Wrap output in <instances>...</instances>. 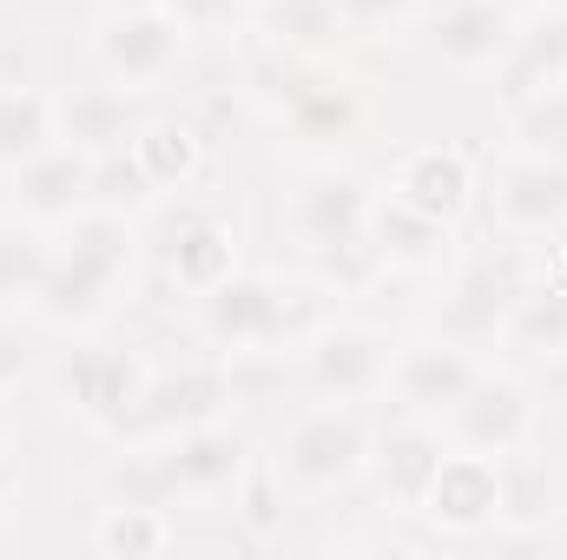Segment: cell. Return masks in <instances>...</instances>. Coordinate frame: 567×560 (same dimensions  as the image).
Here are the masks:
<instances>
[{
  "mask_svg": "<svg viewBox=\"0 0 567 560\" xmlns=\"http://www.w3.org/2000/svg\"><path fill=\"white\" fill-rule=\"evenodd\" d=\"M370 185L343 165H317L290 191V225L310 251H363V218H370ZM370 258V251H363Z\"/></svg>",
  "mask_w": 567,
  "mask_h": 560,
  "instance_id": "obj_12",
  "label": "cell"
},
{
  "mask_svg": "<svg viewBox=\"0 0 567 560\" xmlns=\"http://www.w3.org/2000/svg\"><path fill=\"white\" fill-rule=\"evenodd\" d=\"M502 66H508V93H515V106L535 100V93H548V86H567V13L542 20V27H528Z\"/></svg>",
  "mask_w": 567,
  "mask_h": 560,
  "instance_id": "obj_28",
  "label": "cell"
},
{
  "mask_svg": "<svg viewBox=\"0 0 567 560\" xmlns=\"http://www.w3.org/2000/svg\"><path fill=\"white\" fill-rule=\"evenodd\" d=\"M449 455V435L442 422H423V416H403L383 428V442H370V468H377V488L390 508H416L429 488V475L442 468Z\"/></svg>",
  "mask_w": 567,
  "mask_h": 560,
  "instance_id": "obj_18",
  "label": "cell"
},
{
  "mask_svg": "<svg viewBox=\"0 0 567 560\" xmlns=\"http://www.w3.org/2000/svg\"><path fill=\"white\" fill-rule=\"evenodd\" d=\"M145 468H152V495L172 501H212V495H238V481L251 475V442L231 428V422H198V428H178V435H158V448H145Z\"/></svg>",
  "mask_w": 567,
  "mask_h": 560,
  "instance_id": "obj_3",
  "label": "cell"
},
{
  "mask_svg": "<svg viewBox=\"0 0 567 560\" xmlns=\"http://www.w3.org/2000/svg\"><path fill=\"white\" fill-rule=\"evenodd\" d=\"M337 13L350 33H383V27H403L416 13V0H337Z\"/></svg>",
  "mask_w": 567,
  "mask_h": 560,
  "instance_id": "obj_32",
  "label": "cell"
},
{
  "mask_svg": "<svg viewBox=\"0 0 567 560\" xmlns=\"http://www.w3.org/2000/svg\"><path fill=\"white\" fill-rule=\"evenodd\" d=\"M145 198H152V178H145V165L133 158V145L126 152H106V158H93V205H106V211H140Z\"/></svg>",
  "mask_w": 567,
  "mask_h": 560,
  "instance_id": "obj_30",
  "label": "cell"
},
{
  "mask_svg": "<svg viewBox=\"0 0 567 560\" xmlns=\"http://www.w3.org/2000/svg\"><path fill=\"white\" fill-rule=\"evenodd\" d=\"M390 191H396L403 205L429 211V218H442V225H462L468 205H475V165H468V152H455V145H416V152L396 158Z\"/></svg>",
  "mask_w": 567,
  "mask_h": 560,
  "instance_id": "obj_17",
  "label": "cell"
},
{
  "mask_svg": "<svg viewBox=\"0 0 567 560\" xmlns=\"http://www.w3.org/2000/svg\"><path fill=\"white\" fill-rule=\"evenodd\" d=\"M47 145H60L53 93H40V86H0V172L40 158Z\"/></svg>",
  "mask_w": 567,
  "mask_h": 560,
  "instance_id": "obj_26",
  "label": "cell"
},
{
  "mask_svg": "<svg viewBox=\"0 0 567 560\" xmlns=\"http://www.w3.org/2000/svg\"><path fill=\"white\" fill-rule=\"evenodd\" d=\"M165 271H172L178 290H192V297L218 290V283L238 271V231H231L225 218H192V225H178V238H172V251H165Z\"/></svg>",
  "mask_w": 567,
  "mask_h": 560,
  "instance_id": "obj_21",
  "label": "cell"
},
{
  "mask_svg": "<svg viewBox=\"0 0 567 560\" xmlns=\"http://www.w3.org/2000/svg\"><path fill=\"white\" fill-rule=\"evenodd\" d=\"M522 133L542 152H561L567 145V86H548V93L522 100Z\"/></svg>",
  "mask_w": 567,
  "mask_h": 560,
  "instance_id": "obj_31",
  "label": "cell"
},
{
  "mask_svg": "<svg viewBox=\"0 0 567 560\" xmlns=\"http://www.w3.org/2000/svg\"><path fill=\"white\" fill-rule=\"evenodd\" d=\"M165 7L185 20V33H212V27H231L245 13V0H165Z\"/></svg>",
  "mask_w": 567,
  "mask_h": 560,
  "instance_id": "obj_33",
  "label": "cell"
},
{
  "mask_svg": "<svg viewBox=\"0 0 567 560\" xmlns=\"http://www.w3.org/2000/svg\"><path fill=\"white\" fill-rule=\"evenodd\" d=\"M198 330L218 350H271L290 336V290L258 271H231L218 290L198 297Z\"/></svg>",
  "mask_w": 567,
  "mask_h": 560,
  "instance_id": "obj_9",
  "label": "cell"
},
{
  "mask_svg": "<svg viewBox=\"0 0 567 560\" xmlns=\"http://www.w3.org/2000/svg\"><path fill=\"white\" fill-rule=\"evenodd\" d=\"M13 211L33 225H73L93 211V158L73 145H47L40 158L13 165Z\"/></svg>",
  "mask_w": 567,
  "mask_h": 560,
  "instance_id": "obj_14",
  "label": "cell"
},
{
  "mask_svg": "<svg viewBox=\"0 0 567 560\" xmlns=\"http://www.w3.org/2000/svg\"><path fill=\"white\" fill-rule=\"evenodd\" d=\"M231 403V376L218 363H185L172 376H152L140 396V409L126 428H152V435H178V428H198V422H218Z\"/></svg>",
  "mask_w": 567,
  "mask_h": 560,
  "instance_id": "obj_15",
  "label": "cell"
},
{
  "mask_svg": "<svg viewBox=\"0 0 567 560\" xmlns=\"http://www.w3.org/2000/svg\"><path fill=\"white\" fill-rule=\"evenodd\" d=\"M113 7H126V0H113Z\"/></svg>",
  "mask_w": 567,
  "mask_h": 560,
  "instance_id": "obj_37",
  "label": "cell"
},
{
  "mask_svg": "<svg viewBox=\"0 0 567 560\" xmlns=\"http://www.w3.org/2000/svg\"><path fill=\"white\" fill-rule=\"evenodd\" d=\"M133 158L145 165L152 191H185L205 172V133L192 120H145L133 133Z\"/></svg>",
  "mask_w": 567,
  "mask_h": 560,
  "instance_id": "obj_24",
  "label": "cell"
},
{
  "mask_svg": "<svg viewBox=\"0 0 567 560\" xmlns=\"http://www.w3.org/2000/svg\"><path fill=\"white\" fill-rule=\"evenodd\" d=\"M482 363L468 343L455 336H416V343H396L390 356V396L403 416H423V422H442L468 390H475Z\"/></svg>",
  "mask_w": 567,
  "mask_h": 560,
  "instance_id": "obj_8",
  "label": "cell"
},
{
  "mask_svg": "<svg viewBox=\"0 0 567 560\" xmlns=\"http://www.w3.org/2000/svg\"><path fill=\"white\" fill-rule=\"evenodd\" d=\"M502 336H508V350H522L535 363H561L567 356V283L515 290V303L502 310Z\"/></svg>",
  "mask_w": 567,
  "mask_h": 560,
  "instance_id": "obj_22",
  "label": "cell"
},
{
  "mask_svg": "<svg viewBox=\"0 0 567 560\" xmlns=\"http://www.w3.org/2000/svg\"><path fill=\"white\" fill-rule=\"evenodd\" d=\"M284 126L303 145H337L363 126V100L343 73H317V60H303L297 80H284Z\"/></svg>",
  "mask_w": 567,
  "mask_h": 560,
  "instance_id": "obj_19",
  "label": "cell"
},
{
  "mask_svg": "<svg viewBox=\"0 0 567 560\" xmlns=\"http://www.w3.org/2000/svg\"><path fill=\"white\" fill-rule=\"evenodd\" d=\"M20 376H27V343H20L13 330H0V390L20 383Z\"/></svg>",
  "mask_w": 567,
  "mask_h": 560,
  "instance_id": "obj_34",
  "label": "cell"
},
{
  "mask_svg": "<svg viewBox=\"0 0 567 560\" xmlns=\"http://www.w3.org/2000/svg\"><path fill=\"white\" fill-rule=\"evenodd\" d=\"M271 468L297 495H330L370 468V422L357 416V403H317L284 428Z\"/></svg>",
  "mask_w": 567,
  "mask_h": 560,
  "instance_id": "obj_2",
  "label": "cell"
},
{
  "mask_svg": "<svg viewBox=\"0 0 567 560\" xmlns=\"http://www.w3.org/2000/svg\"><path fill=\"white\" fill-rule=\"evenodd\" d=\"M133 93L126 86H73V93H60L53 100V113H60V145H73V152H86V158H106V152H126L133 145V106H126Z\"/></svg>",
  "mask_w": 567,
  "mask_h": 560,
  "instance_id": "obj_20",
  "label": "cell"
},
{
  "mask_svg": "<svg viewBox=\"0 0 567 560\" xmlns=\"http://www.w3.org/2000/svg\"><path fill=\"white\" fill-rule=\"evenodd\" d=\"M495 225L508 238H548L567 225V158L561 152H542V145H522L495 165Z\"/></svg>",
  "mask_w": 567,
  "mask_h": 560,
  "instance_id": "obj_7",
  "label": "cell"
},
{
  "mask_svg": "<svg viewBox=\"0 0 567 560\" xmlns=\"http://www.w3.org/2000/svg\"><path fill=\"white\" fill-rule=\"evenodd\" d=\"M13 488H20V468H13V455H7V448H0V508H7V501H13Z\"/></svg>",
  "mask_w": 567,
  "mask_h": 560,
  "instance_id": "obj_35",
  "label": "cell"
},
{
  "mask_svg": "<svg viewBox=\"0 0 567 560\" xmlns=\"http://www.w3.org/2000/svg\"><path fill=\"white\" fill-rule=\"evenodd\" d=\"M172 541H178V528H172V515H165V501H113V508H100V521H93V548L106 560H158L172 554Z\"/></svg>",
  "mask_w": 567,
  "mask_h": 560,
  "instance_id": "obj_23",
  "label": "cell"
},
{
  "mask_svg": "<svg viewBox=\"0 0 567 560\" xmlns=\"http://www.w3.org/2000/svg\"><path fill=\"white\" fill-rule=\"evenodd\" d=\"M423 40L442 66H455V73H488V66H502V60L515 53L522 27H515V13H508L502 0H442V7H429Z\"/></svg>",
  "mask_w": 567,
  "mask_h": 560,
  "instance_id": "obj_13",
  "label": "cell"
},
{
  "mask_svg": "<svg viewBox=\"0 0 567 560\" xmlns=\"http://www.w3.org/2000/svg\"><path fill=\"white\" fill-rule=\"evenodd\" d=\"M93 53H100V73H106L113 86L152 93V86H165V80L178 73V60H185V20H178L165 0H126V7H113V13L100 20Z\"/></svg>",
  "mask_w": 567,
  "mask_h": 560,
  "instance_id": "obj_4",
  "label": "cell"
},
{
  "mask_svg": "<svg viewBox=\"0 0 567 560\" xmlns=\"http://www.w3.org/2000/svg\"><path fill=\"white\" fill-rule=\"evenodd\" d=\"M502 521L508 528H548L555 521V481H542L528 448L502 455Z\"/></svg>",
  "mask_w": 567,
  "mask_h": 560,
  "instance_id": "obj_29",
  "label": "cell"
},
{
  "mask_svg": "<svg viewBox=\"0 0 567 560\" xmlns=\"http://www.w3.org/2000/svg\"><path fill=\"white\" fill-rule=\"evenodd\" d=\"M126 278H133V218L93 205L66 225V245H53V271L40 283L33 310L60 330H80L113 303V290Z\"/></svg>",
  "mask_w": 567,
  "mask_h": 560,
  "instance_id": "obj_1",
  "label": "cell"
},
{
  "mask_svg": "<svg viewBox=\"0 0 567 560\" xmlns=\"http://www.w3.org/2000/svg\"><path fill=\"white\" fill-rule=\"evenodd\" d=\"M442 435L455 442V448H475V455H515V448H528L535 442V396L515 383V376H495V370H482L475 376V390L442 416Z\"/></svg>",
  "mask_w": 567,
  "mask_h": 560,
  "instance_id": "obj_10",
  "label": "cell"
},
{
  "mask_svg": "<svg viewBox=\"0 0 567 560\" xmlns=\"http://www.w3.org/2000/svg\"><path fill=\"white\" fill-rule=\"evenodd\" d=\"M343 13L337 0H265V40L290 60H323L343 40Z\"/></svg>",
  "mask_w": 567,
  "mask_h": 560,
  "instance_id": "obj_25",
  "label": "cell"
},
{
  "mask_svg": "<svg viewBox=\"0 0 567 560\" xmlns=\"http://www.w3.org/2000/svg\"><path fill=\"white\" fill-rule=\"evenodd\" d=\"M145 383H152V370H145L133 350H120V343H80L60 363L66 409L80 422H93V428H126L133 409H140V396H145Z\"/></svg>",
  "mask_w": 567,
  "mask_h": 560,
  "instance_id": "obj_6",
  "label": "cell"
},
{
  "mask_svg": "<svg viewBox=\"0 0 567 560\" xmlns=\"http://www.w3.org/2000/svg\"><path fill=\"white\" fill-rule=\"evenodd\" d=\"M416 515H429L442 535H482V528H495L502 521V462L449 442V455L429 475Z\"/></svg>",
  "mask_w": 567,
  "mask_h": 560,
  "instance_id": "obj_11",
  "label": "cell"
},
{
  "mask_svg": "<svg viewBox=\"0 0 567 560\" xmlns=\"http://www.w3.org/2000/svg\"><path fill=\"white\" fill-rule=\"evenodd\" d=\"M0 448H7V422H0Z\"/></svg>",
  "mask_w": 567,
  "mask_h": 560,
  "instance_id": "obj_36",
  "label": "cell"
},
{
  "mask_svg": "<svg viewBox=\"0 0 567 560\" xmlns=\"http://www.w3.org/2000/svg\"><path fill=\"white\" fill-rule=\"evenodd\" d=\"M47 271H53L47 225H33V218L0 225V303H7V310H33Z\"/></svg>",
  "mask_w": 567,
  "mask_h": 560,
  "instance_id": "obj_27",
  "label": "cell"
},
{
  "mask_svg": "<svg viewBox=\"0 0 567 560\" xmlns=\"http://www.w3.org/2000/svg\"><path fill=\"white\" fill-rule=\"evenodd\" d=\"M449 231L442 218H429L416 205H403L396 191H377L370 198V218H363V251L390 271H435L449 258Z\"/></svg>",
  "mask_w": 567,
  "mask_h": 560,
  "instance_id": "obj_16",
  "label": "cell"
},
{
  "mask_svg": "<svg viewBox=\"0 0 567 560\" xmlns=\"http://www.w3.org/2000/svg\"><path fill=\"white\" fill-rule=\"evenodd\" d=\"M390 356H396V343L383 330L330 323L303 343V383L323 403H370V396L390 390Z\"/></svg>",
  "mask_w": 567,
  "mask_h": 560,
  "instance_id": "obj_5",
  "label": "cell"
}]
</instances>
